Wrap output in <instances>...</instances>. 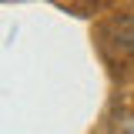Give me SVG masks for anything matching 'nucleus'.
<instances>
[{"label": "nucleus", "instance_id": "obj_1", "mask_svg": "<svg viewBox=\"0 0 134 134\" xmlns=\"http://www.w3.org/2000/svg\"><path fill=\"white\" fill-rule=\"evenodd\" d=\"M100 44L114 60H127L134 54V20L131 17H117L100 30Z\"/></svg>", "mask_w": 134, "mask_h": 134}]
</instances>
